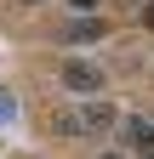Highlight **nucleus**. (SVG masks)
Listing matches in <instances>:
<instances>
[{
	"label": "nucleus",
	"mask_w": 154,
	"mask_h": 159,
	"mask_svg": "<svg viewBox=\"0 0 154 159\" xmlns=\"http://www.w3.org/2000/svg\"><path fill=\"white\" fill-rule=\"evenodd\" d=\"M114 125V108L108 102H91V108H69V114H57V131L63 136H97Z\"/></svg>",
	"instance_id": "f257e3e1"
},
{
	"label": "nucleus",
	"mask_w": 154,
	"mask_h": 159,
	"mask_svg": "<svg viewBox=\"0 0 154 159\" xmlns=\"http://www.w3.org/2000/svg\"><path fill=\"white\" fill-rule=\"evenodd\" d=\"M126 136H131V148H154V119H131Z\"/></svg>",
	"instance_id": "20e7f679"
},
{
	"label": "nucleus",
	"mask_w": 154,
	"mask_h": 159,
	"mask_svg": "<svg viewBox=\"0 0 154 159\" xmlns=\"http://www.w3.org/2000/svg\"><path fill=\"white\" fill-rule=\"evenodd\" d=\"M103 34H108V29L97 23V17H74V23L63 29V40H74V46H86V40H103Z\"/></svg>",
	"instance_id": "7ed1b4c3"
},
{
	"label": "nucleus",
	"mask_w": 154,
	"mask_h": 159,
	"mask_svg": "<svg viewBox=\"0 0 154 159\" xmlns=\"http://www.w3.org/2000/svg\"><path fill=\"white\" fill-rule=\"evenodd\" d=\"M143 23H148V29H154V0H148V6H143Z\"/></svg>",
	"instance_id": "423d86ee"
},
{
	"label": "nucleus",
	"mask_w": 154,
	"mask_h": 159,
	"mask_svg": "<svg viewBox=\"0 0 154 159\" xmlns=\"http://www.w3.org/2000/svg\"><path fill=\"white\" fill-rule=\"evenodd\" d=\"M63 85L69 91H103V68L97 63H63Z\"/></svg>",
	"instance_id": "f03ea898"
},
{
	"label": "nucleus",
	"mask_w": 154,
	"mask_h": 159,
	"mask_svg": "<svg viewBox=\"0 0 154 159\" xmlns=\"http://www.w3.org/2000/svg\"><path fill=\"white\" fill-rule=\"evenodd\" d=\"M103 159H120V153H103Z\"/></svg>",
	"instance_id": "0eeeda50"
},
{
	"label": "nucleus",
	"mask_w": 154,
	"mask_h": 159,
	"mask_svg": "<svg viewBox=\"0 0 154 159\" xmlns=\"http://www.w3.org/2000/svg\"><path fill=\"white\" fill-rule=\"evenodd\" d=\"M12 119H17V102H12L6 91H0V125H12Z\"/></svg>",
	"instance_id": "39448f33"
},
{
	"label": "nucleus",
	"mask_w": 154,
	"mask_h": 159,
	"mask_svg": "<svg viewBox=\"0 0 154 159\" xmlns=\"http://www.w3.org/2000/svg\"><path fill=\"white\" fill-rule=\"evenodd\" d=\"M23 6H34V0H23Z\"/></svg>",
	"instance_id": "6e6552de"
}]
</instances>
